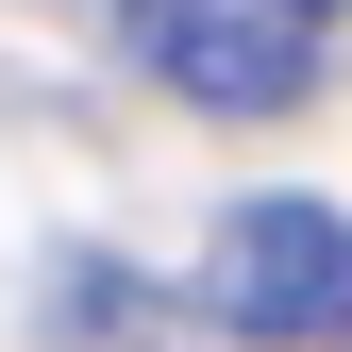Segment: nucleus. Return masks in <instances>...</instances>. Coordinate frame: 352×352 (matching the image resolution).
Listing matches in <instances>:
<instances>
[{"instance_id":"f03ea898","label":"nucleus","mask_w":352,"mask_h":352,"mask_svg":"<svg viewBox=\"0 0 352 352\" xmlns=\"http://www.w3.org/2000/svg\"><path fill=\"white\" fill-rule=\"evenodd\" d=\"M135 51L201 118H285L319 84V0H135Z\"/></svg>"},{"instance_id":"f257e3e1","label":"nucleus","mask_w":352,"mask_h":352,"mask_svg":"<svg viewBox=\"0 0 352 352\" xmlns=\"http://www.w3.org/2000/svg\"><path fill=\"white\" fill-rule=\"evenodd\" d=\"M201 302L269 352H336L352 336V218L336 201H235L201 252Z\"/></svg>"}]
</instances>
